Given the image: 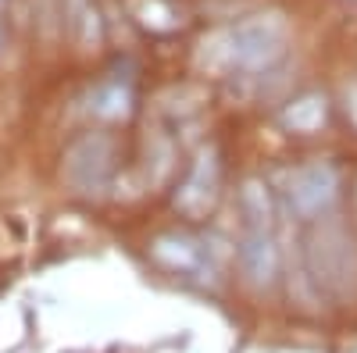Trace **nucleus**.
<instances>
[{
    "instance_id": "f03ea898",
    "label": "nucleus",
    "mask_w": 357,
    "mask_h": 353,
    "mask_svg": "<svg viewBox=\"0 0 357 353\" xmlns=\"http://www.w3.org/2000/svg\"><path fill=\"white\" fill-rule=\"evenodd\" d=\"M240 268L254 289H272L282 272L275 200L261 179H247L240 186Z\"/></svg>"
},
{
    "instance_id": "1a4fd4ad",
    "label": "nucleus",
    "mask_w": 357,
    "mask_h": 353,
    "mask_svg": "<svg viewBox=\"0 0 357 353\" xmlns=\"http://www.w3.org/2000/svg\"><path fill=\"white\" fill-rule=\"evenodd\" d=\"M282 125L289 132H318L325 122H329V100L321 93H304L282 107Z\"/></svg>"
},
{
    "instance_id": "6e6552de",
    "label": "nucleus",
    "mask_w": 357,
    "mask_h": 353,
    "mask_svg": "<svg viewBox=\"0 0 357 353\" xmlns=\"http://www.w3.org/2000/svg\"><path fill=\"white\" fill-rule=\"evenodd\" d=\"M86 111L100 118V122H122V118H129L132 111V82L129 79H104L97 82L93 90L86 93Z\"/></svg>"
},
{
    "instance_id": "20e7f679",
    "label": "nucleus",
    "mask_w": 357,
    "mask_h": 353,
    "mask_svg": "<svg viewBox=\"0 0 357 353\" xmlns=\"http://www.w3.org/2000/svg\"><path fill=\"white\" fill-rule=\"evenodd\" d=\"M286 207L301 221H321L329 218L340 200V171L333 161H307L286 175Z\"/></svg>"
},
{
    "instance_id": "39448f33",
    "label": "nucleus",
    "mask_w": 357,
    "mask_h": 353,
    "mask_svg": "<svg viewBox=\"0 0 357 353\" xmlns=\"http://www.w3.org/2000/svg\"><path fill=\"white\" fill-rule=\"evenodd\" d=\"M114 175V139L104 132H86L75 139L65 154V179L72 182L75 193L97 196L111 186Z\"/></svg>"
},
{
    "instance_id": "7ed1b4c3",
    "label": "nucleus",
    "mask_w": 357,
    "mask_h": 353,
    "mask_svg": "<svg viewBox=\"0 0 357 353\" xmlns=\"http://www.w3.org/2000/svg\"><path fill=\"white\" fill-rule=\"evenodd\" d=\"M307 272L318 282V289L333 297H354L357 292V250L343 225L333 218H321V225L307 240Z\"/></svg>"
},
{
    "instance_id": "0eeeda50",
    "label": "nucleus",
    "mask_w": 357,
    "mask_h": 353,
    "mask_svg": "<svg viewBox=\"0 0 357 353\" xmlns=\"http://www.w3.org/2000/svg\"><path fill=\"white\" fill-rule=\"evenodd\" d=\"M151 253H154V260H161L175 275H193V279L215 275L211 250H207L204 240H193V235H161L151 246Z\"/></svg>"
},
{
    "instance_id": "9d476101",
    "label": "nucleus",
    "mask_w": 357,
    "mask_h": 353,
    "mask_svg": "<svg viewBox=\"0 0 357 353\" xmlns=\"http://www.w3.org/2000/svg\"><path fill=\"white\" fill-rule=\"evenodd\" d=\"M65 11H68V18H72V25H75V33H79L82 43L97 40V11H93L89 0H65Z\"/></svg>"
},
{
    "instance_id": "423d86ee",
    "label": "nucleus",
    "mask_w": 357,
    "mask_h": 353,
    "mask_svg": "<svg viewBox=\"0 0 357 353\" xmlns=\"http://www.w3.org/2000/svg\"><path fill=\"white\" fill-rule=\"evenodd\" d=\"M218 186H222L218 154L211 150V146H204V150H197L193 164L186 168L183 182H178V189H175V207L183 211L186 218H204L207 211L215 207Z\"/></svg>"
},
{
    "instance_id": "f257e3e1",
    "label": "nucleus",
    "mask_w": 357,
    "mask_h": 353,
    "mask_svg": "<svg viewBox=\"0 0 357 353\" xmlns=\"http://www.w3.org/2000/svg\"><path fill=\"white\" fill-rule=\"evenodd\" d=\"M289 50V22L279 11H257L218 25L197 43L193 61L215 79H257L272 72Z\"/></svg>"
}]
</instances>
